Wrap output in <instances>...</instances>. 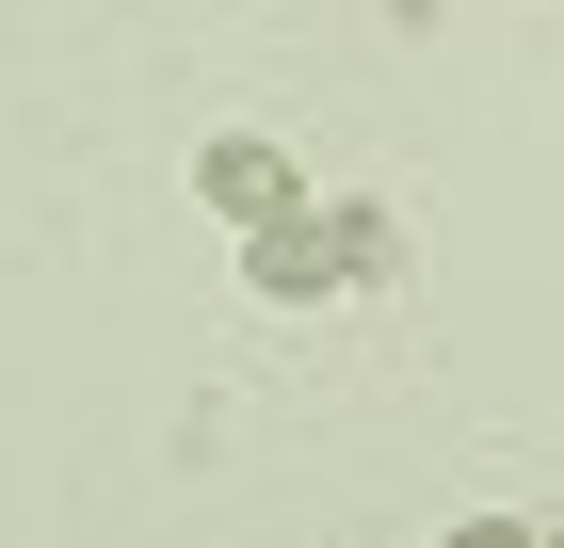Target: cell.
<instances>
[{
	"mask_svg": "<svg viewBox=\"0 0 564 548\" xmlns=\"http://www.w3.org/2000/svg\"><path fill=\"white\" fill-rule=\"evenodd\" d=\"M355 275H388V211H274L259 226V291L274 307H323Z\"/></svg>",
	"mask_w": 564,
	"mask_h": 548,
	"instance_id": "obj_1",
	"label": "cell"
},
{
	"mask_svg": "<svg viewBox=\"0 0 564 548\" xmlns=\"http://www.w3.org/2000/svg\"><path fill=\"white\" fill-rule=\"evenodd\" d=\"M210 211L274 226V211H291V162H274V146H210Z\"/></svg>",
	"mask_w": 564,
	"mask_h": 548,
	"instance_id": "obj_2",
	"label": "cell"
}]
</instances>
